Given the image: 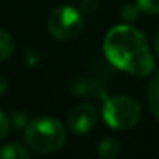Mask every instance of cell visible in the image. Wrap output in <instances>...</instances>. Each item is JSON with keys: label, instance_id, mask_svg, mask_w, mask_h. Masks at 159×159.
I'll return each instance as SVG.
<instances>
[{"label": "cell", "instance_id": "7c38bea8", "mask_svg": "<svg viewBox=\"0 0 159 159\" xmlns=\"http://www.w3.org/2000/svg\"><path fill=\"white\" fill-rule=\"evenodd\" d=\"M8 129H10V120L3 111H0V140L7 137Z\"/></svg>", "mask_w": 159, "mask_h": 159}, {"label": "cell", "instance_id": "3957f363", "mask_svg": "<svg viewBox=\"0 0 159 159\" xmlns=\"http://www.w3.org/2000/svg\"><path fill=\"white\" fill-rule=\"evenodd\" d=\"M103 119L114 129H129L140 119V105L128 95H114L105 100Z\"/></svg>", "mask_w": 159, "mask_h": 159}, {"label": "cell", "instance_id": "5bb4252c", "mask_svg": "<svg viewBox=\"0 0 159 159\" xmlns=\"http://www.w3.org/2000/svg\"><path fill=\"white\" fill-rule=\"evenodd\" d=\"M8 88V81L3 78V76H0V94H3Z\"/></svg>", "mask_w": 159, "mask_h": 159}, {"label": "cell", "instance_id": "6da1fadb", "mask_svg": "<svg viewBox=\"0 0 159 159\" xmlns=\"http://www.w3.org/2000/svg\"><path fill=\"white\" fill-rule=\"evenodd\" d=\"M103 50L111 64L136 76L154 70V59L145 36L131 25H117L106 33Z\"/></svg>", "mask_w": 159, "mask_h": 159}, {"label": "cell", "instance_id": "9a60e30c", "mask_svg": "<svg viewBox=\"0 0 159 159\" xmlns=\"http://www.w3.org/2000/svg\"><path fill=\"white\" fill-rule=\"evenodd\" d=\"M154 42H156V50H157V53H159V30H157V33H156V39H154Z\"/></svg>", "mask_w": 159, "mask_h": 159}, {"label": "cell", "instance_id": "8fae6325", "mask_svg": "<svg viewBox=\"0 0 159 159\" xmlns=\"http://www.w3.org/2000/svg\"><path fill=\"white\" fill-rule=\"evenodd\" d=\"M137 7L147 14H159V0H137Z\"/></svg>", "mask_w": 159, "mask_h": 159}, {"label": "cell", "instance_id": "30bf717a", "mask_svg": "<svg viewBox=\"0 0 159 159\" xmlns=\"http://www.w3.org/2000/svg\"><path fill=\"white\" fill-rule=\"evenodd\" d=\"M139 13H140V8L137 5H133V3H128L122 8L120 11V16L125 22H134L137 17H139Z\"/></svg>", "mask_w": 159, "mask_h": 159}, {"label": "cell", "instance_id": "4fadbf2b", "mask_svg": "<svg viewBox=\"0 0 159 159\" xmlns=\"http://www.w3.org/2000/svg\"><path fill=\"white\" fill-rule=\"evenodd\" d=\"M81 11L84 13H94L98 8V0H81Z\"/></svg>", "mask_w": 159, "mask_h": 159}, {"label": "cell", "instance_id": "ba28073f", "mask_svg": "<svg viewBox=\"0 0 159 159\" xmlns=\"http://www.w3.org/2000/svg\"><path fill=\"white\" fill-rule=\"evenodd\" d=\"M120 154V143L114 137H105L98 143V156L102 159H114Z\"/></svg>", "mask_w": 159, "mask_h": 159}, {"label": "cell", "instance_id": "52a82bcc", "mask_svg": "<svg viewBox=\"0 0 159 159\" xmlns=\"http://www.w3.org/2000/svg\"><path fill=\"white\" fill-rule=\"evenodd\" d=\"M30 151L17 143V142H10L0 148V159H28Z\"/></svg>", "mask_w": 159, "mask_h": 159}, {"label": "cell", "instance_id": "5b68a950", "mask_svg": "<svg viewBox=\"0 0 159 159\" xmlns=\"http://www.w3.org/2000/svg\"><path fill=\"white\" fill-rule=\"evenodd\" d=\"M98 114L94 105L91 103H81L76 105L67 117V123L72 133L75 134H86L88 131H91L94 128V125L97 123Z\"/></svg>", "mask_w": 159, "mask_h": 159}, {"label": "cell", "instance_id": "7a4b0ae2", "mask_svg": "<svg viewBox=\"0 0 159 159\" xmlns=\"http://www.w3.org/2000/svg\"><path fill=\"white\" fill-rule=\"evenodd\" d=\"M67 131L64 125L53 117H38L25 128L27 145L38 153H55L66 143Z\"/></svg>", "mask_w": 159, "mask_h": 159}, {"label": "cell", "instance_id": "8992f818", "mask_svg": "<svg viewBox=\"0 0 159 159\" xmlns=\"http://www.w3.org/2000/svg\"><path fill=\"white\" fill-rule=\"evenodd\" d=\"M147 97H148V106H150L151 114L159 120V70L150 80V84L147 89Z\"/></svg>", "mask_w": 159, "mask_h": 159}, {"label": "cell", "instance_id": "277c9868", "mask_svg": "<svg viewBox=\"0 0 159 159\" xmlns=\"http://www.w3.org/2000/svg\"><path fill=\"white\" fill-rule=\"evenodd\" d=\"M48 31L59 41H69L76 38L84 27V19L73 7H59L52 11L47 20Z\"/></svg>", "mask_w": 159, "mask_h": 159}, {"label": "cell", "instance_id": "9c48e42d", "mask_svg": "<svg viewBox=\"0 0 159 159\" xmlns=\"http://www.w3.org/2000/svg\"><path fill=\"white\" fill-rule=\"evenodd\" d=\"M16 48V42H14V38L5 31V30H0V62L2 61H7L13 52Z\"/></svg>", "mask_w": 159, "mask_h": 159}]
</instances>
